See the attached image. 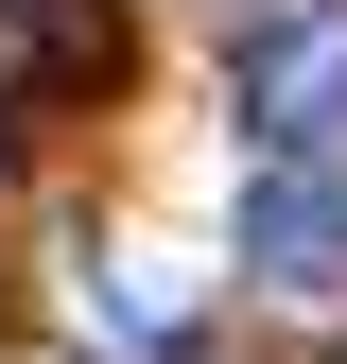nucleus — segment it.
<instances>
[{
  "instance_id": "nucleus-1",
  "label": "nucleus",
  "mask_w": 347,
  "mask_h": 364,
  "mask_svg": "<svg viewBox=\"0 0 347 364\" xmlns=\"http://www.w3.org/2000/svg\"><path fill=\"white\" fill-rule=\"evenodd\" d=\"M243 278L260 295H347V173H330V139H260V173H243Z\"/></svg>"
},
{
  "instance_id": "nucleus-2",
  "label": "nucleus",
  "mask_w": 347,
  "mask_h": 364,
  "mask_svg": "<svg viewBox=\"0 0 347 364\" xmlns=\"http://www.w3.org/2000/svg\"><path fill=\"white\" fill-rule=\"evenodd\" d=\"M243 122H260V139H330V122H347V0L243 35Z\"/></svg>"
}]
</instances>
